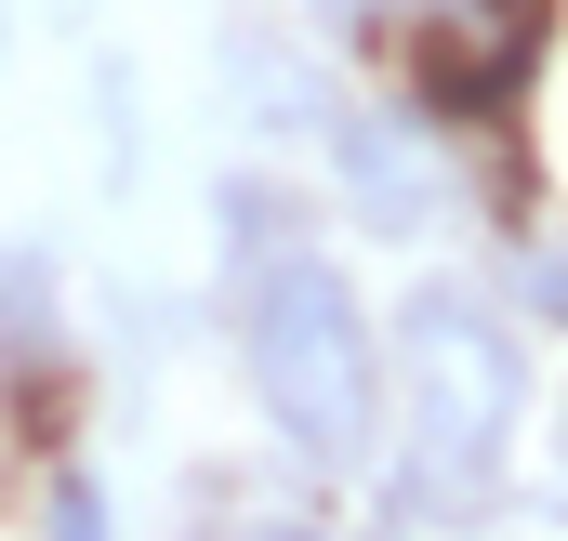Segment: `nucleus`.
<instances>
[{
    "mask_svg": "<svg viewBox=\"0 0 568 541\" xmlns=\"http://www.w3.org/2000/svg\"><path fill=\"white\" fill-rule=\"evenodd\" d=\"M317 185L357 238L384 252H436L476 225V172H463V133H436L410 93H344V120L317 145Z\"/></svg>",
    "mask_w": 568,
    "mask_h": 541,
    "instance_id": "3",
    "label": "nucleus"
},
{
    "mask_svg": "<svg viewBox=\"0 0 568 541\" xmlns=\"http://www.w3.org/2000/svg\"><path fill=\"white\" fill-rule=\"evenodd\" d=\"M93 159H106V198H133V172H145V80H133V53H93Z\"/></svg>",
    "mask_w": 568,
    "mask_h": 541,
    "instance_id": "6",
    "label": "nucleus"
},
{
    "mask_svg": "<svg viewBox=\"0 0 568 541\" xmlns=\"http://www.w3.org/2000/svg\"><path fill=\"white\" fill-rule=\"evenodd\" d=\"M304 13H344V27H357V13H371V0H304Z\"/></svg>",
    "mask_w": 568,
    "mask_h": 541,
    "instance_id": "10",
    "label": "nucleus"
},
{
    "mask_svg": "<svg viewBox=\"0 0 568 541\" xmlns=\"http://www.w3.org/2000/svg\"><path fill=\"white\" fill-rule=\"evenodd\" d=\"M40 541H120V502H106V476L53 462V489H40Z\"/></svg>",
    "mask_w": 568,
    "mask_h": 541,
    "instance_id": "8",
    "label": "nucleus"
},
{
    "mask_svg": "<svg viewBox=\"0 0 568 541\" xmlns=\"http://www.w3.org/2000/svg\"><path fill=\"white\" fill-rule=\"evenodd\" d=\"M27 357H67V277L40 238H0V370Z\"/></svg>",
    "mask_w": 568,
    "mask_h": 541,
    "instance_id": "5",
    "label": "nucleus"
},
{
    "mask_svg": "<svg viewBox=\"0 0 568 541\" xmlns=\"http://www.w3.org/2000/svg\"><path fill=\"white\" fill-rule=\"evenodd\" d=\"M225 317H239V384L265 409V436L304 476H371L384 462V317L357 304V277L317 238H291L252 277H225Z\"/></svg>",
    "mask_w": 568,
    "mask_h": 541,
    "instance_id": "2",
    "label": "nucleus"
},
{
    "mask_svg": "<svg viewBox=\"0 0 568 541\" xmlns=\"http://www.w3.org/2000/svg\"><path fill=\"white\" fill-rule=\"evenodd\" d=\"M212 541H331L317 516H239V529H212Z\"/></svg>",
    "mask_w": 568,
    "mask_h": 541,
    "instance_id": "9",
    "label": "nucleus"
},
{
    "mask_svg": "<svg viewBox=\"0 0 568 541\" xmlns=\"http://www.w3.org/2000/svg\"><path fill=\"white\" fill-rule=\"evenodd\" d=\"M212 93H225V120L252 133V159H317L357 80H344V53H331L317 27L225 13V27H212Z\"/></svg>",
    "mask_w": 568,
    "mask_h": 541,
    "instance_id": "4",
    "label": "nucleus"
},
{
    "mask_svg": "<svg viewBox=\"0 0 568 541\" xmlns=\"http://www.w3.org/2000/svg\"><path fill=\"white\" fill-rule=\"evenodd\" d=\"M0 67H13V0H0Z\"/></svg>",
    "mask_w": 568,
    "mask_h": 541,
    "instance_id": "11",
    "label": "nucleus"
},
{
    "mask_svg": "<svg viewBox=\"0 0 568 541\" xmlns=\"http://www.w3.org/2000/svg\"><path fill=\"white\" fill-rule=\"evenodd\" d=\"M529 330H568V225H516L503 238V277H489Z\"/></svg>",
    "mask_w": 568,
    "mask_h": 541,
    "instance_id": "7",
    "label": "nucleus"
},
{
    "mask_svg": "<svg viewBox=\"0 0 568 541\" xmlns=\"http://www.w3.org/2000/svg\"><path fill=\"white\" fill-rule=\"evenodd\" d=\"M516 436H529V317L489 277L424 265L384 317V502H397V529L463 541L476 516H503Z\"/></svg>",
    "mask_w": 568,
    "mask_h": 541,
    "instance_id": "1",
    "label": "nucleus"
}]
</instances>
